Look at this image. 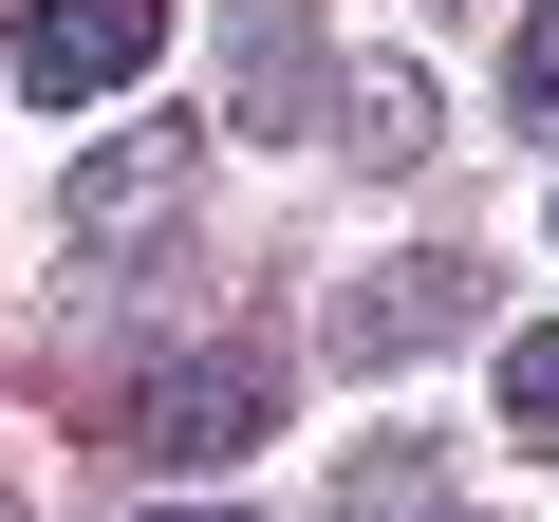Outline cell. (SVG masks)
Here are the masks:
<instances>
[{
	"label": "cell",
	"mask_w": 559,
	"mask_h": 522,
	"mask_svg": "<svg viewBox=\"0 0 559 522\" xmlns=\"http://www.w3.org/2000/svg\"><path fill=\"white\" fill-rule=\"evenodd\" d=\"M280 392H299L280 336H205V355H168V373L131 392V448H150V466H242V448L280 429Z\"/></svg>",
	"instance_id": "obj_1"
},
{
	"label": "cell",
	"mask_w": 559,
	"mask_h": 522,
	"mask_svg": "<svg viewBox=\"0 0 559 522\" xmlns=\"http://www.w3.org/2000/svg\"><path fill=\"white\" fill-rule=\"evenodd\" d=\"M168 57V0H20L0 20V75L20 94H131Z\"/></svg>",
	"instance_id": "obj_2"
},
{
	"label": "cell",
	"mask_w": 559,
	"mask_h": 522,
	"mask_svg": "<svg viewBox=\"0 0 559 522\" xmlns=\"http://www.w3.org/2000/svg\"><path fill=\"white\" fill-rule=\"evenodd\" d=\"M168 205H187V131H112V150L57 187V242H75V261H131Z\"/></svg>",
	"instance_id": "obj_3"
},
{
	"label": "cell",
	"mask_w": 559,
	"mask_h": 522,
	"mask_svg": "<svg viewBox=\"0 0 559 522\" xmlns=\"http://www.w3.org/2000/svg\"><path fill=\"white\" fill-rule=\"evenodd\" d=\"M485 299H466V261H373V281L336 299V373H392V355H429V336H466Z\"/></svg>",
	"instance_id": "obj_4"
},
{
	"label": "cell",
	"mask_w": 559,
	"mask_h": 522,
	"mask_svg": "<svg viewBox=\"0 0 559 522\" xmlns=\"http://www.w3.org/2000/svg\"><path fill=\"white\" fill-rule=\"evenodd\" d=\"M429 150H448V131H429V75H411V57H355V75H336V168L411 187Z\"/></svg>",
	"instance_id": "obj_5"
},
{
	"label": "cell",
	"mask_w": 559,
	"mask_h": 522,
	"mask_svg": "<svg viewBox=\"0 0 559 522\" xmlns=\"http://www.w3.org/2000/svg\"><path fill=\"white\" fill-rule=\"evenodd\" d=\"M224 75H242V131H318V20H299V0H242Z\"/></svg>",
	"instance_id": "obj_6"
},
{
	"label": "cell",
	"mask_w": 559,
	"mask_h": 522,
	"mask_svg": "<svg viewBox=\"0 0 559 522\" xmlns=\"http://www.w3.org/2000/svg\"><path fill=\"white\" fill-rule=\"evenodd\" d=\"M411 503H429V429H392V448L336 485V522H411Z\"/></svg>",
	"instance_id": "obj_7"
},
{
	"label": "cell",
	"mask_w": 559,
	"mask_h": 522,
	"mask_svg": "<svg viewBox=\"0 0 559 522\" xmlns=\"http://www.w3.org/2000/svg\"><path fill=\"white\" fill-rule=\"evenodd\" d=\"M503 429H522V448H559V318H540V336H503Z\"/></svg>",
	"instance_id": "obj_8"
},
{
	"label": "cell",
	"mask_w": 559,
	"mask_h": 522,
	"mask_svg": "<svg viewBox=\"0 0 559 522\" xmlns=\"http://www.w3.org/2000/svg\"><path fill=\"white\" fill-rule=\"evenodd\" d=\"M503 112H522V131H559V0L503 38Z\"/></svg>",
	"instance_id": "obj_9"
},
{
	"label": "cell",
	"mask_w": 559,
	"mask_h": 522,
	"mask_svg": "<svg viewBox=\"0 0 559 522\" xmlns=\"http://www.w3.org/2000/svg\"><path fill=\"white\" fill-rule=\"evenodd\" d=\"M150 522H242V503H150Z\"/></svg>",
	"instance_id": "obj_10"
},
{
	"label": "cell",
	"mask_w": 559,
	"mask_h": 522,
	"mask_svg": "<svg viewBox=\"0 0 559 522\" xmlns=\"http://www.w3.org/2000/svg\"><path fill=\"white\" fill-rule=\"evenodd\" d=\"M0 522H38V503H20V485H0Z\"/></svg>",
	"instance_id": "obj_11"
}]
</instances>
